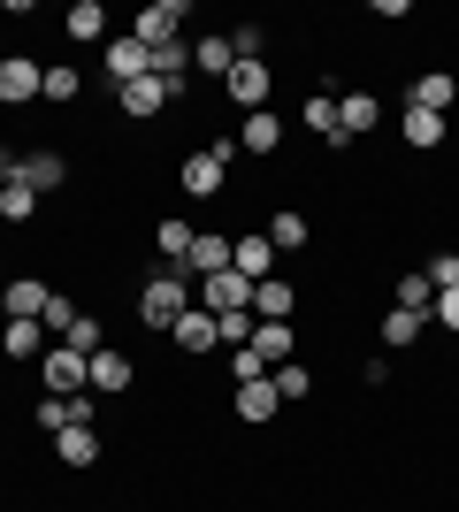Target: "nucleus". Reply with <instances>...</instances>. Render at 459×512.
I'll use <instances>...</instances> for the list:
<instances>
[{
	"mask_svg": "<svg viewBox=\"0 0 459 512\" xmlns=\"http://www.w3.org/2000/svg\"><path fill=\"white\" fill-rule=\"evenodd\" d=\"M39 207H46V199L31 192V184H0V222H31Z\"/></svg>",
	"mask_w": 459,
	"mask_h": 512,
	"instance_id": "nucleus-33",
	"label": "nucleus"
},
{
	"mask_svg": "<svg viewBox=\"0 0 459 512\" xmlns=\"http://www.w3.org/2000/svg\"><path fill=\"white\" fill-rule=\"evenodd\" d=\"M299 115H306V130H314L322 146H345V130H337V92H314Z\"/></svg>",
	"mask_w": 459,
	"mask_h": 512,
	"instance_id": "nucleus-28",
	"label": "nucleus"
},
{
	"mask_svg": "<svg viewBox=\"0 0 459 512\" xmlns=\"http://www.w3.org/2000/svg\"><path fill=\"white\" fill-rule=\"evenodd\" d=\"M108 77H115V92L146 77V46H138L131 31H115V39H108Z\"/></svg>",
	"mask_w": 459,
	"mask_h": 512,
	"instance_id": "nucleus-21",
	"label": "nucleus"
},
{
	"mask_svg": "<svg viewBox=\"0 0 459 512\" xmlns=\"http://www.w3.org/2000/svg\"><path fill=\"white\" fill-rule=\"evenodd\" d=\"M230 383H268V360L245 344V352H230Z\"/></svg>",
	"mask_w": 459,
	"mask_h": 512,
	"instance_id": "nucleus-39",
	"label": "nucleus"
},
{
	"mask_svg": "<svg viewBox=\"0 0 459 512\" xmlns=\"http://www.w3.org/2000/svg\"><path fill=\"white\" fill-rule=\"evenodd\" d=\"M69 352H85V360H92V352H100V321H92V314H77V321H69Z\"/></svg>",
	"mask_w": 459,
	"mask_h": 512,
	"instance_id": "nucleus-40",
	"label": "nucleus"
},
{
	"mask_svg": "<svg viewBox=\"0 0 459 512\" xmlns=\"http://www.w3.org/2000/svg\"><path fill=\"white\" fill-rule=\"evenodd\" d=\"M230 268H238L245 283H268V276H276V245H268V230L230 237Z\"/></svg>",
	"mask_w": 459,
	"mask_h": 512,
	"instance_id": "nucleus-6",
	"label": "nucleus"
},
{
	"mask_svg": "<svg viewBox=\"0 0 459 512\" xmlns=\"http://www.w3.org/2000/svg\"><path fill=\"white\" fill-rule=\"evenodd\" d=\"M230 153H238V138H215V146H199L176 161V192L184 199H215L222 184H230Z\"/></svg>",
	"mask_w": 459,
	"mask_h": 512,
	"instance_id": "nucleus-2",
	"label": "nucleus"
},
{
	"mask_svg": "<svg viewBox=\"0 0 459 512\" xmlns=\"http://www.w3.org/2000/svg\"><path fill=\"white\" fill-rule=\"evenodd\" d=\"M184 16H192L184 0H153V8H138L131 39H138V46H169V39H176V23H184Z\"/></svg>",
	"mask_w": 459,
	"mask_h": 512,
	"instance_id": "nucleus-9",
	"label": "nucleus"
},
{
	"mask_svg": "<svg viewBox=\"0 0 459 512\" xmlns=\"http://www.w3.org/2000/svg\"><path fill=\"white\" fill-rule=\"evenodd\" d=\"M406 107H429V115H452V107H459V77H444V69L414 77V85H406Z\"/></svg>",
	"mask_w": 459,
	"mask_h": 512,
	"instance_id": "nucleus-14",
	"label": "nucleus"
},
{
	"mask_svg": "<svg viewBox=\"0 0 459 512\" xmlns=\"http://www.w3.org/2000/svg\"><path fill=\"white\" fill-rule=\"evenodd\" d=\"M421 276H429V291H452V283H459V253H437Z\"/></svg>",
	"mask_w": 459,
	"mask_h": 512,
	"instance_id": "nucleus-41",
	"label": "nucleus"
},
{
	"mask_svg": "<svg viewBox=\"0 0 459 512\" xmlns=\"http://www.w3.org/2000/svg\"><path fill=\"white\" fill-rule=\"evenodd\" d=\"M16 184H31V192H62V184H69V161H62V153H23V176H16Z\"/></svg>",
	"mask_w": 459,
	"mask_h": 512,
	"instance_id": "nucleus-24",
	"label": "nucleus"
},
{
	"mask_svg": "<svg viewBox=\"0 0 459 512\" xmlns=\"http://www.w3.org/2000/svg\"><path fill=\"white\" fill-rule=\"evenodd\" d=\"M222 268H230V237H222V230H199V237H192V260H184V276L207 283V276H222Z\"/></svg>",
	"mask_w": 459,
	"mask_h": 512,
	"instance_id": "nucleus-17",
	"label": "nucleus"
},
{
	"mask_svg": "<svg viewBox=\"0 0 459 512\" xmlns=\"http://www.w3.org/2000/svg\"><path fill=\"white\" fill-rule=\"evenodd\" d=\"M398 130H406V146H414V153H429V146H444V130H452V115H429V107H406V115H398Z\"/></svg>",
	"mask_w": 459,
	"mask_h": 512,
	"instance_id": "nucleus-25",
	"label": "nucleus"
},
{
	"mask_svg": "<svg viewBox=\"0 0 459 512\" xmlns=\"http://www.w3.org/2000/svg\"><path fill=\"white\" fill-rule=\"evenodd\" d=\"M169 344H176V352H192V360H199V352H215V344H222V321L207 314V306H192V314H184V321H176V329H169Z\"/></svg>",
	"mask_w": 459,
	"mask_h": 512,
	"instance_id": "nucleus-11",
	"label": "nucleus"
},
{
	"mask_svg": "<svg viewBox=\"0 0 459 512\" xmlns=\"http://www.w3.org/2000/svg\"><path fill=\"white\" fill-rule=\"evenodd\" d=\"M0 352L8 360H46V329L39 321H0Z\"/></svg>",
	"mask_w": 459,
	"mask_h": 512,
	"instance_id": "nucleus-26",
	"label": "nucleus"
},
{
	"mask_svg": "<svg viewBox=\"0 0 459 512\" xmlns=\"http://www.w3.org/2000/svg\"><path fill=\"white\" fill-rule=\"evenodd\" d=\"M253 352H261L268 367H284L291 360V321H261V329H253Z\"/></svg>",
	"mask_w": 459,
	"mask_h": 512,
	"instance_id": "nucleus-31",
	"label": "nucleus"
},
{
	"mask_svg": "<svg viewBox=\"0 0 459 512\" xmlns=\"http://www.w3.org/2000/svg\"><path fill=\"white\" fill-rule=\"evenodd\" d=\"M184 314H192V276H184V268H161V276H153L146 291H138V321L169 337V329H176Z\"/></svg>",
	"mask_w": 459,
	"mask_h": 512,
	"instance_id": "nucleus-1",
	"label": "nucleus"
},
{
	"mask_svg": "<svg viewBox=\"0 0 459 512\" xmlns=\"http://www.w3.org/2000/svg\"><path fill=\"white\" fill-rule=\"evenodd\" d=\"M429 306H437V291H429L421 268H414V276H398V314H421V321H429Z\"/></svg>",
	"mask_w": 459,
	"mask_h": 512,
	"instance_id": "nucleus-32",
	"label": "nucleus"
},
{
	"mask_svg": "<svg viewBox=\"0 0 459 512\" xmlns=\"http://www.w3.org/2000/svg\"><path fill=\"white\" fill-rule=\"evenodd\" d=\"M69 321H77V306H69L62 291H54V299H46V314H39V329H46L54 344H62V337H69Z\"/></svg>",
	"mask_w": 459,
	"mask_h": 512,
	"instance_id": "nucleus-38",
	"label": "nucleus"
},
{
	"mask_svg": "<svg viewBox=\"0 0 459 512\" xmlns=\"http://www.w3.org/2000/svg\"><path fill=\"white\" fill-rule=\"evenodd\" d=\"M230 46H238V62H261V54H268V23H238Z\"/></svg>",
	"mask_w": 459,
	"mask_h": 512,
	"instance_id": "nucleus-37",
	"label": "nucleus"
},
{
	"mask_svg": "<svg viewBox=\"0 0 459 512\" xmlns=\"http://www.w3.org/2000/svg\"><path fill=\"white\" fill-rule=\"evenodd\" d=\"M276 146H284V115L276 107H261V115L238 123V153H276Z\"/></svg>",
	"mask_w": 459,
	"mask_h": 512,
	"instance_id": "nucleus-22",
	"label": "nucleus"
},
{
	"mask_svg": "<svg viewBox=\"0 0 459 512\" xmlns=\"http://www.w3.org/2000/svg\"><path fill=\"white\" fill-rule=\"evenodd\" d=\"M268 390H276V398H291V406H299L306 390H314V375H306L299 360H284V367H268Z\"/></svg>",
	"mask_w": 459,
	"mask_h": 512,
	"instance_id": "nucleus-34",
	"label": "nucleus"
},
{
	"mask_svg": "<svg viewBox=\"0 0 459 512\" xmlns=\"http://www.w3.org/2000/svg\"><path fill=\"white\" fill-rule=\"evenodd\" d=\"M306 237H314V230H306V214H299V207H276V214H268V245H276V260L299 253Z\"/></svg>",
	"mask_w": 459,
	"mask_h": 512,
	"instance_id": "nucleus-27",
	"label": "nucleus"
},
{
	"mask_svg": "<svg viewBox=\"0 0 459 512\" xmlns=\"http://www.w3.org/2000/svg\"><path fill=\"white\" fill-rule=\"evenodd\" d=\"M77 92H85V77H77V69H69V62H46V92H39V100L62 107V100H77Z\"/></svg>",
	"mask_w": 459,
	"mask_h": 512,
	"instance_id": "nucleus-35",
	"label": "nucleus"
},
{
	"mask_svg": "<svg viewBox=\"0 0 459 512\" xmlns=\"http://www.w3.org/2000/svg\"><path fill=\"white\" fill-rule=\"evenodd\" d=\"M192 69H199V77H222V85H230V69H238V46H230V31H207V39H192Z\"/></svg>",
	"mask_w": 459,
	"mask_h": 512,
	"instance_id": "nucleus-16",
	"label": "nucleus"
},
{
	"mask_svg": "<svg viewBox=\"0 0 459 512\" xmlns=\"http://www.w3.org/2000/svg\"><path fill=\"white\" fill-rule=\"evenodd\" d=\"M276 406H284V398H276V390H268V383H230V413H238L245 428L276 421Z\"/></svg>",
	"mask_w": 459,
	"mask_h": 512,
	"instance_id": "nucleus-18",
	"label": "nucleus"
},
{
	"mask_svg": "<svg viewBox=\"0 0 459 512\" xmlns=\"http://www.w3.org/2000/svg\"><path fill=\"white\" fill-rule=\"evenodd\" d=\"M169 100H176V92L161 85V77H138V85H123V92H115V107H123L131 123H153V115H161Z\"/></svg>",
	"mask_w": 459,
	"mask_h": 512,
	"instance_id": "nucleus-12",
	"label": "nucleus"
},
{
	"mask_svg": "<svg viewBox=\"0 0 459 512\" xmlns=\"http://www.w3.org/2000/svg\"><path fill=\"white\" fill-rule=\"evenodd\" d=\"M46 92V62H31V54H0V107H23Z\"/></svg>",
	"mask_w": 459,
	"mask_h": 512,
	"instance_id": "nucleus-4",
	"label": "nucleus"
},
{
	"mask_svg": "<svg viewBox=\"0 0 459 512\" xmlns=\"http://www.w3.org/2000/svg\"><path fill=\"white\" fill-rule=\"evenodd\" d=\"M146 77H161L169 92H184V77H192V46L169 39V46H146Z\"/></svg>",
	"mask_w": 459,
	"mask_h": 512,
	"instance_id": "nucleus-15",
	"label": "nucleus"
},
{
	"mask_svg": "<svg viewBox=\"0 0 459 512\" xmlns=\"http://www.w3.org/2000/svg\"><path fill=\"white\" fill-rule=\"evenodd\" d=\"M375 123H383V100H375L368 85H352V92H337V130H345V146H352V138H368Z\"/></svg>",
	"mask_w": 459,
	"mask_h": 512,
	"instance_id": "nucleus-7",
	"label": "nucleus"
},
{
	"mask_svg": "<svg viewBox=\"0 0 459 512\" xmlns=\"http://www.w3.org/2000/svg\"><path fill=\"white\" fill-rule=\"evenodd\" d=\"M192 222H184V214H169V222H161V230H153V245H161V260H169V268H184V260H192Z\"/></svg>",
	"mask_w": 459,
	"mask_h": 512,
	"instance_id": "nucleus-30",
	"label": "nucleus"
},
{
	"mask_svg": "<svg viewBox=\"0 0 459 512\" xmlns=\"http://www.w3.org/2000/svg\"><path fill=\"white\" fill-rule=\"evenodd\" d=\"M268 92H276L268 62H238V69H230V100H238L245 115H261V107H268Z\"/></svg>",
	"mask_w": 459,
	"mask_h": 512,
	"instance_id": "nucleus-13",
	"label": "nucleus"
},
{
	"mask_svg": "<svg viewBox=\"0 0 459 512\" xmlns=\"http://www.w3.org/2000/svg\"><path fill=\"white\" fill-rule=\"evenodd\" d=\"M291 314H299V291H291L284 276L253 283V321H291Z\"/></svg>",
	"mask_w": 459,
	"mask_h": 512,
	"instance_id": "nucleus-23",
	"label": "nucleus"
},
{
	"mask_svg": "<svg viewBox=\"0 0 459 512\" xmlns=\"http://www.w3.org/2000/svg\"><path fill=\"white\" fill-rule=\"evenodd\" d=\"M131 375H138L131 352H115V344H100V352L85 360V390H92V398H115V390H131Z\"/></svg>",
	"mask_w": 459,
	"mask_h": 512,
	"instance_id": "nucleus-5",
	"label": "nucleus"
},
{
	"mask_svg": "<svg viewBox=\"0 0 459 512\" xmlns=\"http://www.w3.org/2000/svg\"><path fill=\"white\" fill-rule=\"evenodd\" d=\"M46 299H54V291H46L39 276H8V283H0V314H8V321H39Z\"/></svg>",
	"mask_w": 459,
	"mask_h": 512,
	"instance_id": "nucleus-10",
	"label": "nucleus"
},
{
	"mask_svg": "<svg viewBox=\"0 0 459 512\" xmlns=\"http://www.w3.org/2000/svg\"><path fill=\"white\" fill-rule=\"evenodd\" d=\"M46 383H54V398H77V390H85V352L46 344Z\"/></svg>",
	"mask_w": 459,
	"mask_h": 512,
	"instance_id": "nucleus-19",
	"label": "nucleus"
},
{
	"mask_svg": "<svg viewBox=\"0 0 459 512\" xmlns=\"http://www.w3.org/2000/svg\"><path fill=\"white\" fill-rule=\"evenodd\" d=\"M39 436H62V428H92V390H77V398H39Z\"/></svg>",
	"mask_w": 459,
	"mask_h": 512,
	"instance_id": "nucleus-8",
	"label": "nucleus"
},
{
	"mask_svg": "<svg viewBox=\"0 0 459 512\" xmlns=\"http://www.w3.org/2000/svg\"><path fill=\"white\" fill-rule=\"evenodd\" d=\"M54 459H62V467H92V459H100V428H62V436H54Z\"/></svg>",
	"mask_w": 459,
	"mask_h": 512,
	"instance_id": "nucleus-29",
	"label": "nucleus"
},
{
	"mask_svg": "<svg viewBox=\"0 0 459 512\" xmlns=\"http://www.w3.org/2000/svg\"><path fill=\"white\" fill-rule=\"evenodd\" d=\"M16 176H23V153H8V146H0V184H16Z\"/></svg>",
	"mask_w": 459,
	"mask_h": 512,
	"instance_id": "nucleus-43",
	"label": "nucleus"
},
{
	"mask_svg": "<svg viewBox=\"0 0 459 512\" xmlns=\"http://www.w3.org/2000/svg\"><path fill=\"white\" fill-rule=\"evenodd\" d=\"M62 31H69L77 46H108V8H100V0H69Z\"/></svg>",
	"mask_w": 459,
	"mask_h": 512,
	"instance_id": "nucleus-20",
	"label": "nucleus"
},
{
	"mask_svg": "<svg viewBox=\"0 0 459 512\" xmlns=\"http://www.w3.org/2000/svg\"><path fill=\"white\" fill-rule=\"evenodd\" d=\"M192 306H207V314H253V283L238 276V268H222V276H207V283H192Z\"/></svg>",
	"mask_w": 459,
	"mask_h": 512,
	"instance_id": "nucleus-3",
	"label": "nucleus"
},
{
	"mask_svg": "<svg viewBox=\"0 0 459 512\" xmlns=\"http://www.w3.org/2000/svg\"><path fill=\"white\" fill-rule=\"evenodd\" d=\"M421 329H429V321H421V314H398V306H391V314H383V344H391V352H406V344H414Z\"/></svg>",
	"mask_w": 459,
	"mask_h": 512,
	"instance_id": "nucleus-36",
	"label": "nucleus"
},
{
	"mask_svg": "<svg viewBox=\"0 0 459 512\" xmlns=\"http://www.w3.org/2000/svg\"><path fill=\"white\" fill-rule=\"evenodd\" d=\"M429 321H437V329H459V283H452V291H437V306H429Z\"/></svg>",
	"mask_w": 459,
	"mask_h": 512,
	"instance_id": "nucleus-42",
	"label": "nucleus"
}]
</instances>
